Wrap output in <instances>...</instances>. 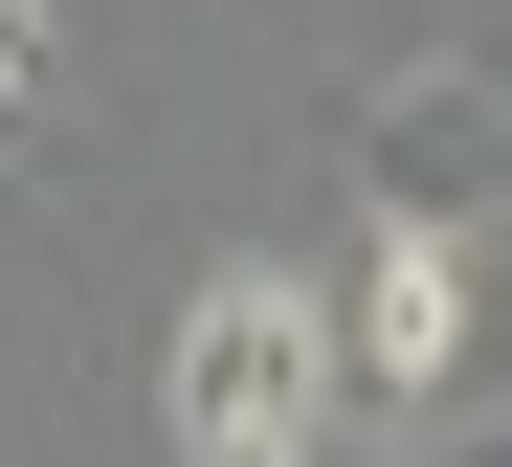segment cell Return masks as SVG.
Returning <instances> with one entry per match:
<instances>
[{"label": "cell", "mask_w": 512, "mask_h": 467, "mask_svg": "<svg viewBox=\"0 0 512 467\" xmlns=\"http://www.w3.org/2000/svg\"><path fill=\"white\" fill-rule=\"evenodd\" d=\"M156 423H179L201 467H290L334 423V290H312V267H201L179 356H156Z\"/></svg>", "instance_id": "obj_1"}, {"label": "cell", "mask_w": 512, "mask_h": 467, "mask_svg": "<svg viewBox=\"0 0 512 467\" xmlns=\"http://www.w3.org/2000/svg\"><path fill=\"white\" fill-rule=\"evenodd\" d=\"M334 379H357V401H423V423H446V401L490 379L468 223H379V245H357V290H334Z\"/></svg>", "instance_id": "obj_2"}, {"label": "cell", "mask_w": 512, "mask_h": 467, "mask_svg": "<svg viewBox=\"0 0 512 467\" xmlns=\"http://www.w3.org/2000/svg\"><path fill=\"white\" fill-rule=\"evenodd\" d=\"M357 201L379 223H490L512 201V89L490 67H379L357 89Z\"/></svg>", "instance_id": "obj_3"}, {"label": "cell", "mask_w": 512, "mask_h": 467, "mask_svg": "<svg viewBox=\"0 0 512 467\" xmlns=\"http://www.w3.org/2000/svg\"><path fill=\"white\" fill-rule=\"evenodd\" d=\"M23 67H45V0H0V89H23Z\"/></svg>", "instance_id": "obj_4"}]
</instances>
